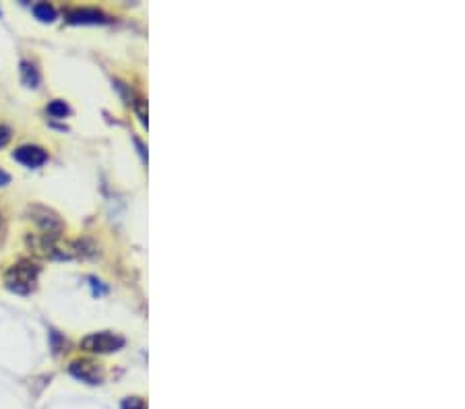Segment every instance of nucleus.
<instances>
[{"instance_id": "nucleus-1", "label": "nucleus", "mask_w": 465, "mask_h": 409, "mask_svg": "<svg viewBox=\"0 0 465 409\" xmlns=\"http://www.w3.org/2000/svg\"><path fill=\"white\" fill-rule=\"evenodd\" d=\"M38 275H40L38 265H33L31 261H19V263H15L8 271L4 273V285L13 294L27 296V294H31L36 289Z\"/></svg>"}, {"instance_id": "nucleus-2", "label": "nucleus", "mask_w": 465, "mask_h": 409, "mask_svg": "<svg viewBox=\"0 0 465 409\" xmlns=\"http://www.w3.org/2000/svg\"><path fill=\"white\" fill-rule=\"evenodd\" d=\"M125 347V337L110 333V331H102V333H91L85 339L81 341V349L89 351V353H112Z\"/></svg>"}, {"instance_id": "nucleus-3", "label": "nucleus", "mask_w": 465, "mask_h": 409, "mask_svg": "<svg viewBox=\"0 0 465 409\" xmlns=\"http://www.w3.org/2000/svg\"><path fill=\"white\" fill-rule=\"evenodd\" d=\"M70 374L87 385H100L104 380V370L97 362L93 360H77L70 364Z\"/></svg>"}, {"instance_id": "nucleus-4", "label": "nucleus", "mask_w": 465, "mask_h": 409, "mask_svg": "<svg viewBox=\"0 0 465 409\" xmlns=\"http://www.w3.org/2000/svg\"><path fill=\"white\" fill-rule=\"evenodd\" d=\"M13 159L29 170H38L48 161V151L38 145H23L13 153Z\"/></svg>"}, {"instance_id": "nucleus-5", "label": "nucleus", "mask_w": 465, "mask_h": 409, "mask_svg": "<svg viewBox=\"0 0 465 409\" xmlns=\"http://www.w3.org/2000/svg\"><path fill=\"white\" fill-rule=\"evenodd\" d=\"M31 215H33V221L40 225L42 234H48V236H61L63 234V221L56 213H52L50 209L46 207H33L31 209Z\"/></svg>"}, {"instance_id": "nucleus-6", "label": "nucleus", "mask_w": 465, "mask_h": 409, "mask_svg": "<svg viewBox=\"0 0 465 409\" xmlns=\"http://www.w3.org/2000/svg\"><path fill=\"white\" fill-rule=\"evenodd\" d=\"M70 25H104L110 21V17L97 8H74L67 15Z\"/></svg>"}, {"instance_id": "nucleus-7", "label": "nucleus", "mask_w": 465, "mask_h": 409, "mask_svg": "<svg viewBox=\"0 0 465 409\" xmlns=\"http://www.w3.org/2000/svg\"><path fill=\"white\" fill-rule=\"evenodd\" d=\"M19 67H21V81L25 87H33V89L40 87L42 77H40V70L36 68V65H31L29 61H23Z\"/></svg>"}, {"instance_id": "nucleus-8", "label": "nucleus", "mask_w": 465, "mask_h": 409, "mask_svg": "<svg viewBox=\"0 0 465 409\" xmlns=\"http://www.w3.org/2000/svg\"><path fill=\"white\" fill-rule=\"evenodd\" d=\"M31 10H33L36 19H40L42 23H52L56 19V8L48 2H38V4H33Z\"/></svg>"}, {"instance_id": "nucleus-9", "label": "nucleus", "mask_w": 465, "mask_h": 409, "mask_svg": "<svg viewBox=\"0 0 465 409\" xmlns=\"http://www.w3.org/2000/svg\"><path fill=\"white\" fill-rule=\"evenodd\" d=\"M46 110H48V114H50L52 118H65V116L70 114V108H68L63 99H54V102H50Z\"/></svg>"}, {"instance_id": "nucleus-10", "label": "nucleus", "mask_w": 465, "mask_h": 409, "mask_svg": "<svg viewBox=\"0 0 465 409\" xmlns=\"http://www.w3.org/2000/svg\"><path fill=\"white\" fill-rule=\"evenodd\" d=\"M120 408L123 409H147V406H145V401H143L141 397H127V399L120 403Z\"/></svg>"}, {"instance_id": "nucleus-11", "label": "nucleus", "mask_w": 465, "mask_h": 409, "mask_svg": "<svg viewBox=\"0 0 465 409\" xmlns=\"http://www.w3.org/2000/svg\"><path fill=\"white\" fill-rule=\"evenodd\" d=\"M89 281H91V287H93V296H102V294H106V291H108V287H106V285H102V281H97L95 277H91Z\"/></svg>"}, {"instance_id": "nucleus-12", "label": "nucleus", "mask_w": 465, "mask_h": 409, "mask_svg": "<svg viewBox=\"0 0 465 409\" xmlns=\"http://www.w3.org/2000/svg\"><path fill=\"white\" fill-rule=\"evenodd\" d=\"M10 141V129L8 127H0V149Z\"/></svg>"}, {"instance_id": "nucleus-13", "label": "nucleus", "mask_w": 465, "mask_h": 409, "mask_svg": "<svg viewBox=\"0 0 465 409\" xmlns=\"http://www.w3.org/2000/svg\"><path fill=\"white\" fill-rule=\"evenodd\" d=\"M6 184H10V176H8L4 170H0V189L6 186Z\"/></svg>"}, {"instance_id": "nucleus-14", "label": "nucleus", "mask_w": 465, "mask_h": 409, "mask_svg": "<svg viewBox=\"0 0 465 409\" xmlns=\"http://www.w3.org/2000/svg\"><path fill=\"white\" fill-rule=\"evenodd\" d=\"M0 15H2V8H0Z\"/></svg>"}, {"instance_id": "nucleus-15", "label": "nucleus", "mask_w": 465, "mask_h": 409, "mask_svg": "<svg viewBox=\"0 0 465 409\" xmlns=\"http://www.w3.org/2000/svg\"><path fill=\"white\" fill-rule=\"evenodd\" d=\"M0 225H2V219H0Z\"/></svg>"}]
</instances>
